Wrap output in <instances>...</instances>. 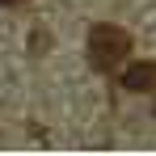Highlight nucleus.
Returning a JSON list of instances; mask_svg holds the SVG:
<instances>
[{"instance_id":"obj_1","label":"nucleus","mask_w":156,"mask_h":156,"mask_svg":"<svg viewBox=\"0 0 156 156\" xmlns=\"http://www.w3.org/2000/svg\"><path fill=\"white\" fill-rule=\"evenodd\" d=\"M131 51V34L118 26H93L89 30V59L97 72H110L122 55Z\"/></svg>"},{"instance_id":"obj_2","label":"nucleus","mask_w":156,"mask_h":156,"mask_svg":"<svg viewBox=\"0 0 156 156\" xmlns=\"http://www.w3.org/2000/svg\"><path fill=\"white\" fill-rule=\"evenodd\" d=\"M122 89H131V93H156V63H131V68H122Z\"/></svg>"},{"instance_id":"obj_3","label":"nucleus","mask_w":156,"mask_h":156,"mask_svg":"<svg viewBox=\"0 0 156 156\" xmlns=\"http://www.w3.org/2000/svg\"><path fill=\"white\" fill-rule=\"evenodd\" d=\"M4 4H21V0H0V9H4Z\"/></svg>"}]
</instances>
